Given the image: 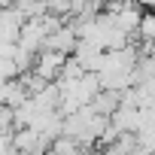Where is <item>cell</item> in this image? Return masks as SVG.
I'll list each match as a JSON object with an SVG mask.
<instances>
[{
  "mask_svg": "<svg viewBox=\"0 0 155 155\" xmlns=\"http://www.w3.org/2000/svg\"><path fill=\"white\" fill-rule=\"evenodd\" d=\"M25 88L18 82V76L15 79H6V82H0V107H6V110H15L21 101H25Z\"/></svg>",
  "mask_w": 155,
  "mask_h": 155,
  "instance_id": "277c9868",
  "label": "cell"
},
{
  "mask_svg": "<svg viewBox=\"0 0 155 155\" xmlns=\"http://www.w3.org/2000/svg\"><path fill=\"white\" fill-rule=\"evenodd\" d=\"M134 37H140L143 43H152V40H155V15H152L149 9H146V12L140 15V25H137Z\"/></svg>",
  "mask_w": 155,
  "mask_h": 155,
  "instance_id": "52a82bcc",
  "label": "cell"
},
{
  "mask_svg": "<svg viewBox=\"0 0 155 155\" xmlns=\"http://www.w3.org/2000/svg\"><path fill=\"white\" fill-rule=\"evenodd\" d=\"M88 107H91V113H94V116L110 119V116L119 110V94H116V91H97V94L88 101Z\"/></svg>",
  "mask_w": 155,
  "mask_h": 155,
  "instance_id": "5b68a950",
  "label": "cell"
},
{
  "mask_svg": "<svg viewBox=\"0 0 155 155\" xmlns=\"http://www.w3.org/2000/svg\"><path fill=\"white\" fill-rule=\"evenodd\" d=\"M64 58H67V55H61V52L40 49V52L34 55V67H31V70L40 76V79L55 82V79H58V73H61V67H64Z\"/></svg>",
  "mask_w": 155,
  "mask_h": 155,
  "instance_id": "6da1fadb",
  "label": "cell"
},
{
  "mask_svg": "<svg viewBox=\"0 0 155 155\" xmlns=\"http://www.w3.org/2000/svg\"><path fill=\"white\" fill-rule=\"evenodd\" d=\"M12 149L15 152H31V155H46L49 140H43L34 128H15L12 131Z\"/></svg>",
  "mask_w": 155,
  "mask_h": 155,
  "instance_id": "7a4b0ae2",
  "label": "cell"
},
{
  "mask_svg": "<svg viewBox=\"0 0 155 155\" xmlns=\"http://www.w3.org/2000/svg\"><path fill=\"white\" fill-rule=\"evenodd\" d=\"M43 49L61 52V55H73V49H76V31L70 28V21H64L58 31H52V34L43 40Z\"/></svg>",
  "mask_w": 155,
  "mask_h": 155,
  "instance_id": "3957f363",
  "label": "cell"
},
{
  "mask_svg": "<svg viewBox=\"0 0 155 155\" xmlns=\"http://www.w3.org/2000/svg\"><path fill=\"white\" fill-rule=\"evenodd\" d=\"M85 149H79V143L70 140V137H55L46 149V155H82Z\"/></svg>",
  "mask_w": 155,
  "mask_h": 155,
  "instance_id": "8992f818",
  "label": "cell"
},
{
  "mask_svg": "<svg viewBox=\"0 0 155 155\" xmlns=\"http://www.w3.org/2000/svg\"><path fill=\"white\" fill-rule=\"evenodd\" d=\"M15 76H18L15 64H12L9 58H0V82H6V79H15Z\"/></svg>",
  "mask_w": 155,
  "mask_h": 155,
  "instance_id": "ba28073f",
  "label": "cell"
},
{
  "mask_svg": "<svg viewBox=\"0 0 155 155\" xmlns=\"http://www.w3.org/2000/svg\"><path fill=\"white\" fill-rule=\"evenodd\" d=\"M12 6V0H0V9H9Z\"/></svg>",
  "mask_w": 155,
  "mask_h": 155,
  "instance_id": "9c48e42d",
  "label": "cell"
}]
</instances>
